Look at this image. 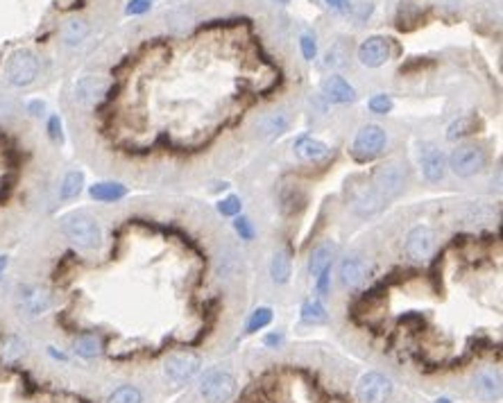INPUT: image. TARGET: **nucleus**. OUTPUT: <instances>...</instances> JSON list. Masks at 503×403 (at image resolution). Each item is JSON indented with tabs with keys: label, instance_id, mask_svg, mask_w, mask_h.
Listing matches in <instances>:
<instances>
[{
	"label": "nucleus",
	"instance_id": "nucleus-1",
	"mask_svg": "<svg viewBox=\"0 0 503 403\" xmlns=\"http://www.w3.org/2000/svg\"><path fill=\"white\" fill-rule=\"evenodd\" d=\"M61 231L68 238L73 245H77L80 250H98L103 245V227L93 218L84 213V211H75L61 218Z\"/></svg>",
	"mask_w": 503,
	"mask_h": 403
},
{
	"label": "nucleus",
	"instance_id": "nucleus-2",
	"mask_svg": "<svg viewBox=\"0 0 503 403\" xmlns=\"http://www.w3.org/2000/svg\"><path fill=\"white\" fill-rule=\"evenodd\" d=\"M41 63L36 59V54L30 50H16L9 54V59L5 63V77L12 86H30L32 82L39 77Z\"/></svg>",
	"mask_w": 503,
	"mask_h": 403
},
{
	"label": "nucleus",
	"instance_id": "nucleus-3",
	"mask_svg": "<svg viewBox=\"0 0 503 403\" xmlns=\"http://www.w3.org/2000/svg\"><path fill=\"white\" fill-rule=\"evenodd\" d=\"M404 184H406V170L401 163L397 161H390L386 166H381L377 172H374V179H372V190L377 193L383 202L395 199L401 190H404Z\"/></svg>",
	"mask_w": 503,
	"mask_h": 403
},
{
	"label": "nucleus",
	"instance_id": "nucleus-4",
	"mask_svg": "<svg viewBox=\"0 0 503 403\" xmlns=\"http://www.w3.org/2000/svg\"><path fill=\"white\" fill-rule=\"evenodd\" d=\"M392 397V381L381 372L363 374L356 383V399L359 403H388Z\"/></svg>",
	"mask_w": 503,
	"mask_h": 403
},
{
	"label": "nucleus",
	"instance_id": "nucleus-5",
	"mask_svg": "<svg viewBox=\"0 0 503 403\" xmlns=\"http://www.w3.org/2000/svg\"><path fill=\"white\" fill-rule=\"evenodd\" d=\"M200 395L207 403H227L236 395V379L230 372L216 370L200 383Z\"/></svg>",
	"mask_w": 503,
	"mask_h": 403
},
{
	"label": "nucleus",
	"instance_id": "nucleus-6",
	"mask_svg": "<svg viewBox=\"0 0 503 403\" xmlns=\"http://www.w3.org/2000/svg\"><path fill=\"white\" fill-rule=\"evenodd\" d=\"M388 143V134L383 127L379 125H365L359 130L354 139V157L359 161H368V159H374L377 154L383 152Z\"/></svg>",
	"mask_w": 503,
	"mask_h": 403
},
{
	"label": "nucleus",
	"instance_id": "nucleus-7",
	"mask_svg": "<svg viewBox=\"0 0 503 403\" xmlns=\"http://www.w3.org/2000/svg\"><path fill=\"white\" fill-rule=\"evenodd\" d=\"M486 152L476 145H458L449 157V168L458 177H472L486 168Z\"/></svg>",
	"mask_w": 503,
	"mask_h": 403
},
{
	"label": "nucleus",
	"instance_id": "nucleus-8",
	"mask_svg": "<svg viewBox=\"0 0 503 403\" xmlns=\"http://www.w3.org/2000/svg\"><path fill=\"white\" fill-rule=\"evenodd\" d=\"M52 306L50 292L41 286H21L18 288V310L25 317H41Z\"/></svg>",
	"mask_w": 503,
	"mask_h": 403
},
{
	"label": "nucleus",
	"instance_id": "nucleus-9",
	"mask_svg": "<svg viewBox=\"0 0 503 403\" xmlns=\"http://www.w3.org/2000/svg\"><path fill=\"white\" fill-rule=\"evenodd\" d=\"M435 252V234L431 227H415L406 238V254L408 259L417 263H424L433 256Z\"/></svg>",
	"mask_w": 503,
	"mask_h": 403
},
{
	"label": "nucleus",
	"instance_id": "nucleus-10",
	"mask_svg": "<svg viewBox=\"0 0 503 403\" xmlns=\"http://www.w3.org/2000/svg\"><path fill=\"white\" fill-rule=\"evenodd\" d=\"M200 358L195 353H172L170 358L166 360V377L175 383V386H184V383H188L190 379L195 377V374L200 372Z\"/></svg>",
	"mask_w": 503,
	"mask_h": 403
},
{
	"label": "nucleus",
	"instance_id": "nucleus-11",
	"mask_svg": "<svg viewBox=\"0 0 503 403\" xmlns=\"http://www.w3.org/2000/svg\"><path fill=\"white\" fill-rule=\"evenodd\" d=\"M107 79H103L100 75H84L75 82V89H73V93H75V102L82 105V107H96L100 100L105 98L107 93Z\"/></svg>",
	"mask_w": 503,
	"mask_h": 403
},
{
	"label": "nucleus",
	"instance_id": "nucleus-12",
	"mask_svg": "<svg viewBox=\"0 0 503 403\" xmlns=\"http://www.w3.org/2000/svg\"><path fill=\"white\" fill-rule=\"evenodd\" d=\"M419 163H422V175L426 177V181H440L446 172V159L442 150H437L433 143H424L419 148Z\"/></svg>",
	"mask_w": 503,
	"mask_h": 403
},
{
	"label": "nucleus",
	"instance_id": "nucleus-13",
	"mask_svg": "<svg viewBox=\"0 0 503 403\" xmlns=\"http://www.w3.org/2000/svg\"><path fill=\"white\" fill-rule=\"evenodd\" d=\"M390 59V45L383 36H370L359 48V61L368 68H379Z\"/></svg>",
	"mask_w": 503,
	"mask_h": 403
},
{
	"label": "nucleus",
	"instance_id": "nucleus-14",
	"mask_svg": "<svg viewBox=\"0 0 503 403\" xmlns=\"http://www.w3.org/2000/svg\"><path fill=\"white\" fill-rule=\"evenodd\" d=\"M472 395L483 403H492L501 397V381L495 372L481 370L472 379Z\"/></svg>",
	"mask_w": 503,
	"mask_h": 403
},
{
	"label": "nucleus",
	"instance_id": "nucleus-15",
	"mask_svg": "<svg viewBox=\"0 0 503 403\" xmlns=\"http://www.w3.org/2000/svg\"><path fill=\"white\" fill-rule=\"evenodd\" d=\"M322 96L326 102L331 105H347V102H354L356 100V91L354 86L347 82L345 77L340 75H329L324 82H322Z\"/></svg>",
	"mask_w": 503,
	"mask_h": 403
},
{
	"label": "nucleus",
	"instance_id": "nucleus-16",
	"mask_svg": "<svg viewBox=\"0 0 503 403\" xmlns=\"http://www.w3.org/2000/svg\"><path fill=\"white\" fill-rule=\"evenodd\" d=\"M368 279H370V270H368V265H365V261H361V259H345L340 263V281H343L345 288L359 290V288L365 286V283H368Z\"/></svg>",
	"mask_w": 503,
	"mask_h": 403
},
{
	"label": "nucleus",
	"instance_id": "nucleus-17",
	"mask_svg": "<svg viewBox=\"0 0 503 403\" xmlns=\"http://www.w3.org/2000/svg\"><path fill=\"white\" fill-rule=\"evenodd\" d=\"M290 125H292V116L288 112H283V109H279V112L268 114L259 123V134L263 139H277V136L286 134L290 130Z\"/></svg>",
	"mask_w": 503,
	"mask_h": 403
},
{
	"label": "nucleus",
	"instance_id": "nucleus-18",
	"mask_svg": "<svg viewBox=\"0 0 503 403\" xmlns=\"http://www.w3.org/2000/svg\"><path fill=\"white\" fill-rule=\"evenodd\" d=\"M295 152L301 161H324L331 150H329V145L313 139V136H299L295 141Z\"/></svg>",
	"mask_w": 503,
	"mask_h": 403
},
{
	"label": "nucleus",
	"instance_id": "nucleus-19",
	"mask_svg": "<svg viewBox=\"0 0 503 403\" xmlns=\"http://www.w3.org/2000/svg\"><path fill=\"white\" fill-rule=\"evenodd\" d=\"M333 254H336V245L331 241H326L322 245H317L313 254H310V261H308V270L313 277H317L320 272L331 268V261H333Z\"/></svg>",
	"mask_w": 503,
	"mask_h": 403
},
{
	"label": "nucleus",
	"instance_id": "nucleus-20",
	"mask_svg": "<svg viewBox=\"0 0 503 403\" xmlns=\"http://www.w3.org/2000/svg\"><path fill=\"white\" fill-rule=\"evenodd\" d=\"M89 195L96 202H118L127 195V188L118 181H100V184L89 188Z\"/></svg>",
	"mask_w": 503,
	"mask_h": 403
},
{
	"label": "nucleus",
	"instance_id": "nucleus-21",
	"mask_svg": "<svg viewBox=\"0 0 503 403\" xmlns=\"http://www.w3.org/2000/svg\"><path fill=\"white\" fill-rule=\"evenodd\" d=\"M23 356H25V342L21 340V337L9 335L0 342V360H3L5 365H14V363L21 360Z\"/></svg>",
	"mask_w": 503,
	"mask_h": 403
},
{
	"label": "nucleus",
	"instance_id": "nucleus-22",
	"mask_svg": "<svg viewBox=\"0 0 503 403\" xmlns=\"http://www.w3.org/2000/svg\"><path fill=\"white\" fill-rule=\"evenodd\" d=\"M91 32V27L87 21H82V18H73V21H68L66 25H63V43L66 45H80V43H84L87 41V36Z\"/></svg>",
	"mask_w": 503,
	"mask_h": 403
},
{
	"label": "nucleus",
	"instance_id": "nucleus-23",
	"mask_svg": "<svg viewBox=\"0 0 503 403\" xmlns=\"http://www.w3.org/2000/svg\"><path fill=\"white\" fill-rule=\"evenodd\" d=\"M73 351H75L80 358L91 360V358H98V356H100V351H103V344H100V340L96 335L84 333V335H80L75 342H73Z\"/></svg>",
	"mask_w": 503,
	"mask_h": 403
},
{
	"label": "nucleus",
	"instance_id": "nucleus-24",
	"mask_svg": "<svg viewBox=\"0 0 503 403\" xmlns=\"http://www.w3.org/2000/svg\"><path fill=\"white\" fill-rule=\"evenodd\" d=\"M270 277L274 283H288L290 279V256L288 252H277L270 261Z\"/></svg>",
	"mask_w": 503,
	"mask_h": 403
},
{
	"label": "nucleus",
	"instance_id": "nucleus-25",
	"mask_svg": "<svg viewBox=\"0 0 503 403\" xmlns=\"http://www.w3.org/2000/svg\"><path fill=\"white\" fill-rule=\"evenodd\" d=\"M82 188H84V172L80 170H70L66 177H63L61 186H59V197L61 199H73L82 193Z\"/></svg>",
	"mask_w": 503,
	"mask_h": 403
},
{
	"label": "nucleus",
	"instance_id": "nucleus-26",
	"mask_svg": "<svg viewBox=\"0 0 503 403\" xmlns=\"http://www.w3.org/2000/svg\"><path fill=\"white\" fill-rule=\"evenodd\" d=\"M301 319L306 324H324L326 322V308L322 306V301L310 299L301 306Z\"/></svg>",
	"mask_w": 503,
	"mask_h": 403
},
{
	"label": "nucleus",
	"instance_id": "nucleus-27",
	"mask_svg": "<svg viewBox=\"0 0 503 403\" xmlns=\"http://www.w3.org/2000/svg\"><path fill=\"white\" fill-rule=\"evenodd\" d=\"M347 57H350V50H347V45L345 43H333L331 48L326 50L324 54V68H343L345 63H347Z\"/></svg>",
	"mask_w": 503,
	"mask_h": 403
},
{
	"label": "nucleus",
	"instance_id": "nucleus-28",
	"mask_svg": "<svg viewBox=\"0 0 503 403\" xmlns=\"http://www.w3.org/2000/svg\"><path fill=\"white\" fill-rule=\"evenodd\" d=\"M141 401H143L141 390L134 388V386L118 388V390H114L112 395H109V399H107V403H141Z\"/></svg>",
	"mask_w": 503,
	"mask_h": 403
},
{
	"label": "nucleus",
	"instance_id": "nucleus-29",
	"mask_svg": "<svg viewBox=\"0 0 503 403\" xmlns=\"http://www.w3.org/2000/svg\"><path fill=\"white\" fill-rule=\"evenodd\" d=\"M272 322V310L268 306H263V308H256L252 317H250V322H248V333H256V331H261V328H265Z\"/></svg>",
	"mask_w": 503,
	"mask_h": 403
},
{
	"label": "nucleus",
	"instance_id": "nucleus-30",
	"mask_svg": "<svg viewBox=\"0 0 503 403\" xmlns=\"http://www.w3.org/2000/svg\"><path fill=\"white\" fill-rule=\"evenodd\" d=\"M474 130V121L472 118H458V121H453L449 125V130H446V139L449 141H456V139H463V136L472 134Z\"/></svg>",
	"mask_w": 503,
	"mask_h": 403
},
{
	"label": "nucleus",
	"instance_id": "nucleus-31",
	"mask_svg": "<svg viewBox=\"0 0 503 403\" xmlns=\"http://www.w3.org/2000/svg\"><path fill=\"white\" fill-rule=\"evenodd\" d=\"M368 107H370V112H372V114L386 116V114L392 112V98L386 96V93L372 96V98H370V102H368Z\"/></svg>",
	"mask_w": 503,
	"mask_h": 403
},
{
	"label": "nucleus",
	"instance_id": "nucleus-32",
	"mask_svg": "<svg viewBox=\"0 0 503 403\" xmlns=\"http://www.w3.org/2000/svg\"><path fill=\"white\" fill-rule=\"evenodd\" d=\"M241 197H236V195H230V197H225L218 202V211H220L223 215H239L241 213Z\"/></svg>",
	"mask_w": 503,
	"mask_h": 403
},
{
	"label": "nucleus",
	"instance_id": "nucleus-33",
	"mask_svg": "<svg viewBox=\"0 0 503 403\" xmlns=\"http://www.w3.org/2000/svg\"><path fill=\"white\" fill-rule=\"evenodd\" d=\"M299 48H301V54H304V59H308V61H313L315 57H317V43H315V39L310 34H304L299 39Z\"/></svg>",
	"mask_w": 503,
	"mask_h": 403
},
{
	"label": "nucleus",
	"instance_id": "nucleus-34",
	"mask_svg": "<svg viewBox=\"0 0 503 403\" xmlns=\"http://www.w3.org/2000/svg\"><path fill=\"white\" fill-rule=\"evenodd\" d=\"M234 227H236V231H239V236L243 238V241H252L254 238V229H252V222L248 218H236Z\"/></svg>",
	"mask_w": 503,
	"mask_h": 403
},
{
	"label": "nucleus",
	"instance_id": "nucleus-35",
	"mask_svg": "<svg viewBox=\"0 0 503 403\" xmlns=\"http://www.w3.org/2000/svg\"><path fill=\"white\" fill-rule=\"evenodd\" d=\"M150 7H152V0H130V3H127L125 12L130 14V16H136V14L150 12Z\"/></svg>",
	"mask_w": 503,
	"mask_h": 403
},
{
	"label": "nucleus",
	"instance_id": "nucleus-36",
	"mask_svg": "<svg viewBox=\"0 0 503 403\" xmlns=\"http://www.w3.org/2000/svg\"><path fill=\"white\" fill-rule=\"evenodd\" d=\"M329 286H331V270H322L317 274V295L326 297L329 295Z\"/></svg>",
	"mask_w": 503,
	"mask_h": 403
},
{
	"label": "nucleus",
	"instance_id": "nucleus-37",
	"mask_svg": "<svg viewBox=\"0 0 503 403\" xmlns=\"http://www.w3.org/2000/svg\"><path fill=\"white\" fill-rule=\"evenodd\" d=\"M48 134H50V139H52V141H61V139H63L59 116H50V121H48Z\"/></svg>",
	"mask_w": 503,
	"mask_h": 403
},
{
	"label": "nucleus",
	"instance_id": "nucleus-38",
	"mask_svg": "<svg viewBox=\"0 0 503 403\" xmlns=\"http://www.w3.org/2000/svg\"><path fill=\"white\" fill-rule=\"evenodd\" d=\"M27 112H30L32 116L39 118V116L45 114V102H43V100H32V102L27 105Z\"/></svg>",
	"mask_w": 503,
	"mask_h": 403
},
{
	"label": "nucleus",
	"instance_id": "nucleus-39",
	"mask_svg": "<svg viewBox=\"0 0 503 403\" xmlns=\"http://www.w3.org/2000/svg\"><path fill=\"white\" fill-rule=\"evenodd\" d=\"M265 344L272 347V349H277V347L283 344V335L281 333H270L268 337H265Z\"/></svg>",
	"mask_w": 503,
	"mask_h": 403
},
{
	"label": "nucleus",
	"instance_id": "nucleus-40",
	"mask_svg": "<svg viewBox=\"0 0 503 403\" xmlns=\"http://www.w3.org/2000/svg\"><path fill=\"white\" fill-rule=\"evenodd\" d=\"M326 5L336 9V12H345V9H350V3L347 0H326Z\"/></svg>",
	"mask_w": 503,
	"mask_h": 403
},
{
	"label": "nucleus",
	"instance_id": "nucleus-41",
	"mask_svg": "<svg viewBox=\"0 0 503 403\" xmlns=\"http://www.w3.org/2000/svg\"><path fill=\"white\" fill-rule=\"evenodd\" d=\"M5 268H7V256H0V274L5 272Z\"/></svg>",
	"mask_w": 503,
	"mask_h": 403
},
{
	"label": "nucleus",
	"instance_id": "nucleus-42",
	"mask_svg": "<svg viewBox=\"0 0 503 403\" xmlns=\"http://www.w3.org/2000/svg\"><path fill=\"white\" fill-rule=\"evenodd\" d=\"M272 3H279V5H288L290 0H272Z\"/></svg>",
	"mask_w": 503,
	"mask_h": 403
},
{
	"label": "nucleus",
	"instance_id": "nucleus-43",
	"mask_svg": "<svg viewBox=\"0 0 503 403\" xmlns=\"http://www.w3.org/2000/svg\"><path fill=\"white\" fill-rule=\"evenodd\" d=\"M435 403H451V401H449V399H437Z\"/></svg>",
	"mask_w": 503,
	"mask_h": 403
}]
</instances>
